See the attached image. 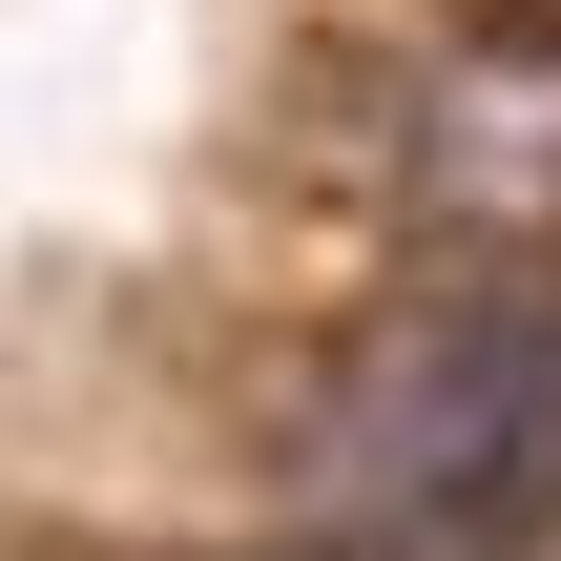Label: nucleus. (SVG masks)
Returning a JSON list of instances; mask_svg holds the SVG:
<instances>
[{"mask_svg":"<svg viewBox=\"0 0 561 561\" xmlns=\"http://www.w3.org/2000/svg\"><path fill=\"white\" fill-rule=\"evenodd\" d=\"M291 500H312L333 561H520L561 520V271H500V291L396 312L312 396Z\"/></svg>","mask_w":561,"mask_h":561,"instance_id":"obj_1","label":"nucleus"}]
</instances>
